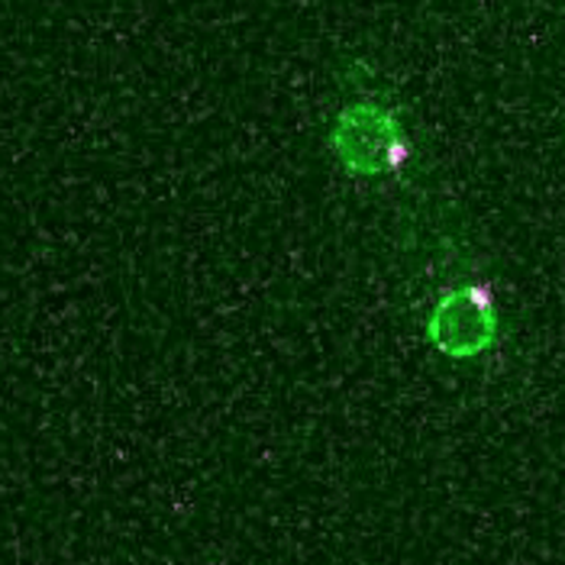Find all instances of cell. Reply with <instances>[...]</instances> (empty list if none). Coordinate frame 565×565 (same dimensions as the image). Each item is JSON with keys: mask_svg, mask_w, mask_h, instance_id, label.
<instances>
[{"mask_svg": "<svg viewBox=\"0 0 565 565\" xmlns=\"http://www.w3.org/2000/svg\"><path fill=\"white\" fill-rule=\"evenodd\" d=\"M427 337L449 359H476L498 340V307L484 285L449 288L427 320Z\"/></svg>", "mask_w": 565, "mask_h": 565, "instance_id": "7a4b0ae2", "label": "cell"}, {"mask_svg": "<svg viewBox=\"0 0 565 565\" xmlns=\"http://www.w3.org/2000/svg\"><path fill=\"white\" fill-rule=\"evenodd\" d=\"M330 149L349 174L362 178L401 172L414 156V146L401 130L397 114L375 100H352L337 114Z\"/></svg>", "mask_w": 565, "mask_h": 565, "instance_id": "6da1fadb", "label": "cell"}]
</instances>
